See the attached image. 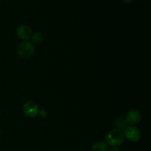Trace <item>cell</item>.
Segmentation results:
<instances>
[{"label": "cell", "mask_w": 151, "mask_h": 151, "mask_svg": "<svg viewBox=\"0 0 151 151\" xmlns=\"http://www.w3.org/2000/svg\"><path fill=\"white\" fill-rule=\"evenodd\" d=\"M124 140L125 136L122 131L116 128L110 130L106 136V143L111 147H118L121 145L123 143Z\"/></svg>", "instance_id": "6da1fadb"}, {"label": "cell", "mask_w": 151, "mask_h": 151, "mask_svg": "<svg viewBox=\"0 0 151 151\" xmlns=\"http://www.w3.org/2000/svg\"><path fill=\"white\" fill-rule=\"evenodd\" d=\"M35 46L31 41H24L20 43L17 48V53L21 58H30L35 53Z\"/></svg>", "instance_id": "7a4b0ae2"}, {"label": "cell", "mask_w": 151, "mask_h": 151, "mask_svg": "<svg viewBox=\"0 0 151 151\" xmlns=\"http://www.w3.org/2000/svg\"><path fill=\"white\" fill-rule=\"evenodd\" d=\"M39 107L38 104L32 100H27L22 106V111L27 117H36L39 112Z\"/></svg>", "instance_id": "3957f363"}, {"label": "cell", "mask_w": 151, "mask_h": 151, "mask_svg": "<svg viewBox=\"0 0 151 151\" xmlns=\"http://www.w3.org/2000/svg\"><path fill=\"white\" fill-rule=\"evenodd\" d=\"M124 136L128 141L131 142H137L141 139L142 134L140 130L134 125H128L124 130Z\"/></svg>", "instance_id": "277c9868"}, {"label": "cell", "mask_w": 151, "mask_h": 151, "mask_svg": "<svg viewBox=\"0 0 151 151\" xmlns=\"http://www.w3.org/2000/svg\"><path fill=\"white\" fill-rule=\"evenodd\" d=\"M32 33L33 32L30 27L26 24L20 25L16 29V35L19 39L22 40L23 41L30 39Z\"/></svg>", "instance_id": "5b68a950"}, {"label": "cell", "mask_w": 151, "mask_h": 151, "mask_svg": "<svg viewBox=\"0 0 151 151\" xmlns=\"http://www.w3.org/2000/svg\"><path fill=\"white\" fill-rule=\"evenodd\" d=\"M125 120H126L127 123L129 125H136L139 124L141 121L142 115L141 113L138 110L136 109H132V110L129 111L127 113L126 116H125Z\"/></svg>", "instance_id": "8992f818"}, {"label": "cell", "mask_w": 151, "mask_h": 151, "mask_svg": "<svg viewBox=\"0 0 151 151\" xmlns=\"http://www.w3.org/2000/svg\"><path fill=\"white\" fill-rule=\"evenodd\" d=\"M109 145L107 143L103 141H97L93 145L92 151H108Z\"/></svg>", "instance_id": "52a82bcc"}, {"label": "cell", "mask_w": 151, "mask_h": 151, "mask_svg": "<svg viewBox=\"0 0 151 151\" xmlns=\"http://www.w3.org/2000/svg\"><path fill=\"white\" fill-rule=\"evenodd\" d=\"M30 39L33 44H39L44 41V35L41 32H35L32 33Z\"/></svg>", "instance_id": "ba28073f"}, {"label": "cell", "mask_w": 151, "mask_h": 151, "mask_svg": "<svg viewBox=\"0 0 151 151\" xmlns=\"http://www.w3.org/2000/svg\"><path fill=\"white\" fill-rule=\"evenodd\" d=\"M114 125L116 126V129L119 130H125L127 126H128V123H127L126 120L125 118L122 117H118L114 120Z\"/></svg>", "instance_id": "9c48e42d"}, {"label": "cell", "mask_w": 151, "mask_h": 151, "mask_svg": "<svg viewBox=\"0 0 151 151\" xmlns=\"http://www.w3.org/2000/svg\"><path fill=\"white\" fill-rule=\"evenodd\" d=\"M38 115H39L41 118H46L47 116V115H48V114H47V111L45 109H41V110H39Z\"/></svg>", "instance_id": "30bf717a"}, {"label": "cell", "mask_w": 151, "mask_h": 151, "mask_svg": "<svg viewBox=\"0 0 151 151\" xmlns=\"http://www.w3.org/2000/svg\"><path fill=\"white\" fill-rule=\"evenodd\" d=\"M108 151H121L118 147H111Z\"/></svg>", "instance_id": "8fae6325"}, {"label": "cell", "mask_w": 151, "mask_h": 151, "mask_svg": "<svg viewBox=\"0 0 151 151\" xmlns=\"http://www.w3.org/2000/svg\"><path fill=\"white\" fill-rule=\"evenodd\" d=\"M122 1L124 3H125V4H129V3H131L132 1V0H122Z\"/></svg>", "instance_id": "7c38bea8"}, {"label": "cell", "mask_w": 151, "mask_h": 151, "mask_svg": "<svg viewBox=\"0 0 151 151\" xmlns=\"http://www.w3.org/2000/svg\"><path fill=\"white\" fill-rule=\"evenodd\" d=\"M0 136H1V131H0Z\"/></svg>", "instance_id": "4fadbf2b"}]
</instances>
